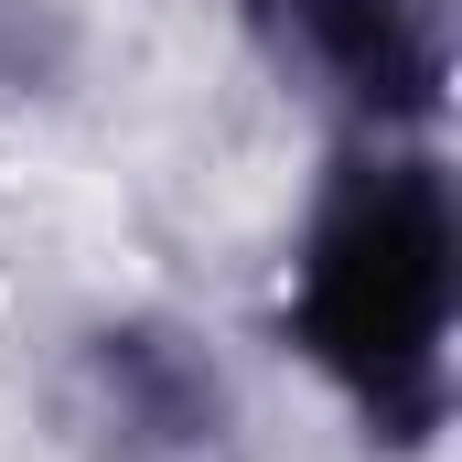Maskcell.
<instances>
[{"instance_id": "3957f363", "label": "cell", "mask_w": 462, "mask_h": 462, "mask_svg": "<svg viewBox=\"0 0 462 462\" xmlns=\"http://www.w3.org/2000/svg\"><path fill=\"white\" fill-rule=\"evenodd\" d=\"M54 420L87 462H247L236 376L172 312L87 323L54 365Z\"/></svg>"}, {"instance_id": "7a4b0ae2", "label": "cell", "mask_w": 462, "mask_h": 462, "mask_svg": "<svg viewBox=\"0 0 462 462\" xmlns=\"http://www.w3.org/2000/svg\"><path fill=\"white\" fill-rule=\"evenodd\" d=\"M247 54L345 140H430L452 108V0H236Z\"/></svg>"}, {"instance_id": "6da1fadb", "label": "cell", "mask_w": 462, "mask_h": 462, "mask_svg": "<svg viewBox=\"0 0 462 462\" xmlns=\"http://www.w3.org/2000/svg\"><path fill=\"white\" fill-rule=\"evenodd\" d=\"M280 323L376 452H430L452 430L462 194L430 140H334Z\"/></svg>"}]
</instances>
